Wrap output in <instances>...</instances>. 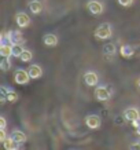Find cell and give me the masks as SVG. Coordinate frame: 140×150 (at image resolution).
<instances>
[{
    "mask_svg": "<svg viewBox=\"0 0 140 150\" xmlns=\"http://www.w3.org/2000/svg\"><path fill=\"white\" fill-rule=\"evenodd\" d=\"M1 43H10V44H25V37L21 30H7L1 33Z\"/></svg>",
    "mask_w": 140,
    "mask_h": 150,
    "instance_id": "cell-1",
    "label": "cell"
},
{
    "mask_svg": "<svg viewBox=\"0 0 140 150\" xmlns=\"http://www.w3.org/2000/svg\"><path fill=\"white\" fill-rule=\"evenodd\" d=\"M94 36H95V39H98V40H107V39H110V37L113 36V26L108 22L100 23L99 26L95 29Z\"/></svg>",
    "mask_w": 140,
    "mask_h": 150,
    "instance_id": "cell-2",
    "label": "cell"
},
{
    "mask_svg": "<svg viewBox=\"0 0 140 150\" xmlns=\"http://www.w3.org/2000/svg\"><path fill=\"white\" fill-rule=\"evenodd\" d=\"M94 95L95 98L99 102H107V100L111 99V96H113V90H111V87L110 86H96L95 88V92H94Z\"/></svg>",
    "mask_w": 140,
    "mask_h": 150,
    "instance_id": "cell-3",
    "label": "cell"
},
{
    "mask_svg": "<svg viewBox=\"0 0 140 150\" xmlns=\"http://www.w3.org/2000/svg\"><path fill=\"white\" fill-rule=\"evenodd\" d=\"M30 79L32 77H30L29 72L25 70V69H17V70L14 72V80H15V83L19 84V86L27 84V83L30 81Z\"/></svg>",
    "mask_w": 140,
    "mask_h": 150,
    "instance_id": "cell-4",
    "label": "cell"
},
{
    "mask_svg": "<svg viewBox=\"0 0 140 150\" xmlns=\"http://www.w3.org/2000/svg\"><path fill=\"white\" fill-rule=\"evenodd\" d=\"M87 8H88V11H89L92 15H100V14H103V11H104V6L99 0H89V1L87 3Z\"/></svg>",
    "mask_w": 140,
    "mask_h": 150,
    "instance_id": "cell-5",
    "label": "cell"
},
{
    "mask_svg": "<svg viewBox=\"0 0 140 150\" xmlns=\"http://www.w3.org/2000/svg\"><path fill=\"white\" fill-rule=\"evenodd\" d=\"M84 83L88 87H96L99 84V74L94 70H88L84 73Z\"/></svg>",
    "mask_w": 140,
    "mask_h": 150,
    "instance_id": "cell-6",
    "label": "cell"
},
{
    "mask_svg": "<svg viewBox=\"0 0 140 150\" xmlns=\"http://www.w3.org/2000/svg\"><path fill=\"white\" fill-rule=\"evenodd\" d=\"M85 125L89 129H98L102 125V118L98 114H88L85 117Z\"/></svg>",
    "mask_w": 140,
    "mask_h": 150,
    "instance_id": "cell-7",
    "label": "cell"
},
{
    "mask_svg": "<svg viewBox=\"0 0 140 150\" xmlns=\"http://www.w3.org/2000/svg\"><path fill=\"white\" fill-rule=\"evenodd\" d=\"M124 118L127 120V121H136V120H140V112L137 108L135 106H131V108H127V109L124 110V113H122Z\"/></svg>",
    "mask_w": 140,
    "mask_h": 150,
    "instance_id": "cell-8",
    "label": "cell"
},
{
    "mask_svg": "<svg viewBox=\"0 0 140 150\" xmlns=\"http://www.w3.org/2000/svg\"><path fill=\"white\" fill-rule=\"evenodd\" d=\"M15 22L18 25L21 29H25L30 25V17L27 15L26 13H23V11H19V13L15 14Z\"/></svg>",
    "mask_w": 140,
    "mask_h": 150,
    "instance_id": "cell-9",
    "label": "cell"
},
{
    "mask_svg": "<svg viewBox=\"0 0 140 150\" xmlns=\"http://www.w3.org/2000/svg\"><path fill=\"white\" fill-rule=\"evenodd\" d=\"M58 36L54 35V33H47L43 36V43H44V46L47 47H56L58 46Z\"/></svg>",
    "mask_w": 140,
    "mask_h": 150,
    "instance_id": "cell-10",
    "label": "cell"
},
{
    "mask_svg": "<svg viewBox=\"0 0 140 150\" xmlns=\"http://www.w3.org/2000/svg\"><path fill=\"white\" fill-rule=\"evenodd\" d=\"M27 8L30 10V13H32L33 15H39V14H41V11H43V3H41L40 0H32V1H29Z\"/></svg>",
    "mask_w": 140,
    "mask_h": 150,
    "instance_id": "cell-11",
    "label": "cell"
},
{
    "mask_svg": "<svg viewBox=\"0 0 140 150\" xmlns=\"http://www.w3.org/2000/svg\"><path fill=\"white\" fill-rule=\"evenodd\" d=\"M120 54H121V57H124V58L129 59L135 55V48H133L131 44H122V46L120 47Z\"/></svg>",
    "mask_w": 140,
    "mask_h": 150,
    "instance_id": "cell-12",
    "label": "cell"
},
{
    "mask_svg": "<svg viewBox=\"0 0 140 150\" xmlns=\"http://www.w3.org/2000/svg\"><path fill=\"white\" fill-rule=\"evenodd\" d=\"M10 137L13 138L14 141L17 142L18 145H21V146H22L23 143H25V142L27 141V137L25 135V134H23L22 131H19V129H15V131H13V132H11V135H10Z\"/></svg>",
    "mask_w": 140,
    "mask_h": 150,
    "instance_id": "cell-13",
    "label": "cell"
},
{
    "mask_svg": "<svg viewBox=\"0 0 140 150\" xmlns=\"http://www.w3.org/2000/svg\"><path fill=\"white\" fill-rule=\"evenodd\" d=\"M27 72H29V74H30V77H32L33 80L40 79L41 76H43V69H41V66H39V65H30L29 69H27Z\"/></svg>",
    "mask_w": 140,
    "mask_h": 150,
    "instance_id": "cell-14",
    "label": "cell"
},
{
    "mask_svg": "<svg viewBox=\"0 0 140 150\" xmlns=\"http://www.w3.org/2000/svg\"><path fill=\"white\" fill-rule=\"evenodd\" d=\"M0 55L4 57H13V44L10 43H1L0 44Z\"/></svg>",
    "mask_w": 140,
    "mask_h": 150,
    "instance_id": "cell-15",
    "label": "cell"
},
{
    "mask_svg": "<svg viewBox=\"0 0 140 150\" xmlns=\"http://www.w3.org/2000/svg\"><path fill=\"white\" fill-rule=\"evenodd\" d=\"M19 146L21 145H18V143L14 141L11 137H8L4 142H3V147H4V150H15V149H19Z\"/></svg>",
    "mask_w": 140,
    "mask_h": 150,
    "instance_id": "cell-16",
    "label": "cell"
},
{
    "mask_svg": "<svg viewBox=\"0 0 140 150\" xmlns=\"http://www.w3.org/2000/svg\"><path fill=\"white\" fill-rule=\"evenodd\" d=\"M115 52H117V47H115L114 43H106L103 46V54L104 55H111V57H113Z\"/></svg>",
    "mask_w": 140,
    "mask_h": 150,
    "instance_id": "cell-17",
    "label": "cell"
},
{
    "mask_svg": "<svg viewBox=\"0 0 140 150\" xmlns=\"http://www.w3.org/2000/svg\"><path fill=\"white\" fill-rule=\"evenodd\" d=\"M13 64H11V59L10 57H4V58L1 59V62H0V69L3 70V72H8L10 69H11Z\"/></svg>",
    "mask_w": 140,
    "mask_h": 150,
    "instance_id": "cell-18",
    "label": "cell"
},
{
    "mask_svg": "<svg viewBox=\"0 0 140 150\" xmlns=\"http://www.w3.org/2000/svg\"><path fill=\"white\" fill-rule=\"evenodd\" d=\"M6 96H7V102H10V103H15L18 100V94L11 88H7V95Z\"/></svg>",
    "mask_w": 140,
    "mask_h": 150,
    "instance_id": "cell-19",
    "label": "cell"
},
{
    "mask_svg": "<svg viewBox=\"0 0 140 150\" xmlns=\"http://www.w3.org/2000/svg\"><path fill=\"white\" fill-rule=\"evenodd\" d=\"M23 44H13V57L14 58H19L21 54L23 52Z\"/></svg>",
    "mask_w": 140,
    "mask_h": 150,
    "instance_id": "cell-20",
    "label": "cell"
},
{
    "mask_svg": "<svg viewBox=\"0 0 140 150\" xmlns=\"http://www.w3.org/2000/svg\"><path fill=\"white\" fill-rule=\"evenodd\" d=\"M32 58H33V52L30 50H23V52L21 54V57H19V59L22 61V62H30L32 61Z\"/></svg>",
    "mask_w": 140,
    "mask_h": 150,
    "instance_id": "cell-21",
    "label": "cell"
},
{
    "mask_svg": "<svg viewBox=\"0 0 140 150\" xmlns=\"http://www.w3.org/2000/svg\"><path fill=\"white\" fill-rule=\"evenodd\" d=\"M117 1H118V4L122 6V7H129V6L133 4L135 0H117Z\"/></svg>",
    "mask_w": 140,
    "mask_h": 150,
    "instance_id": "cell-22",
    "label": "cell"
},
{
    "mask_svg": "<svg viewBox=\"0 0 140 150\" xmlns=\"http://www.w3.org/2000/svg\"><path fill=\"white\" fill-rule=\"evenodd\" d=\"M7 139V134H6V129H3V128H0V142L3 143V142Z\"/></svg>",
    "mask_w": 140,
    "mask_h": 150,
    "instance_id": "cell-23",
    "label": "cell"
},
{
    "mask_svg": "<svg viewBox=\"0 0 140 150\" xmlns=\"http://www.w3.org/2000/svg\"><path fill=\"white\" fill-rule=\"evenodd\" d=\"M6 127H7V121H6V118L1 116V117H0V128L6 129Z\"/></svg>",
    "mask_w": 140,
    "mask_h": 150,
    "instance_id": "cell-24",
    "label": "cell"
},
{
    "mask_svg": "<svg viewBox=\"0 0 140 150\" xmlns=\"http://www.w3.org/2000/svg\"><path fill=\"white\" fill-rule=\"evenodd\" d=\"M131 149H140V141L135 142L133 145H131Z\"/></svg>",
    "mask_w": 140,
    "mask_h": 150,
    "instance_id": "cell-25",
    "label": "cell"
},
{
    "mask_svg": "<svg viewBox=\"0 0 140 150\" xmlns=\"http://www.w3.org/2000/svg\"><path fill=\"white\" fill-rule=\"evenodd\" d=\"M135 129H136V134H137V135L140 137V121H139V124H137V127H136Z\"/></svg>",
    "mask_w": 140,
    "mask_h": 150,
    "instance_id": "cell-26",
    "label": "cell"
},
{
    "mask_svg": "<svg viewBox=\"0 0 140 150\" xmlns=\"http://www.w3.org/2000/svg\"><path fill=\"white\" fill-rule=\"evenodd\" d=\"M136 84H137V87H139V90H140V77L137 79V81H136Z\"/></svg>",
    "mask_w": 140,
    "mask_h": 150,
    "instance_id": "cell-27",
    "label": "cell"
}]
</instances>
